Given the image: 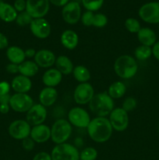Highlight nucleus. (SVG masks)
Here are the masks:
<instances>
[{
    "mask_svg": "<svg viewBox=\"0 0 159 160\" xmlns=\"http://www.w3.org/2000/svg\"><path fill=\"white\" fill-rule=\"evenodd\" d=\"M90 120L89 113L83 108L73 107L68 113V121L76 128H87Z\"/></svg>",
    "mask_w": 159,
    "mask_h": 160,
    "instance_id": "1a4fd4ad",
    "label": "nucleus"
},
{
    "mask_svg": "<svg viewBox=\"0 0 159 160\" xmlns=\"http://www.w3.org/2000/svg\"><path fill=\"white\" fill-rule=\"evenodd\" d=\"M34 19L32 18L31 15L26 12V10L23 11V12H20V13L17 15V19H16V23L17 25L20 27H25L30 25L31 23V22L33 21Z\"/></svg>",
    "mask_w": 159,
    "mask_h": 160,
    "instance_id": "72a5a7b5",
    "label": "nucleus"
},
{
    "mask_svg": "<svg viewBox=\"0 0 159 160\" xmlns=\"http://www.w3.org/2000/svg\"><path fill=\"white\" fill-rule=\"evenodd\" d=\"M34 62L39 67L49 68L55 65L56 56L53 52L48 49H41L36 52L34 56Z\"/></svg>",
    "mask_w": 159,
    "mask_h": 160,
    "instance_id": "f3484780",
    "label": "nucleus"
},
{
    "mask_svg": "<svg viewBox=\"0 0 159 160\" xmlns=\"http://www.w3.org/2000/svg\"><path fill=\"white\" fill-rule=\"evenodd\" d=\"M48 1L54 6H59V7L65 6L69 2V0H48Z\"/></svg>",
    "mask_w": 159,
    "mask_h": 160,
    "instance_id": "37998d69",
    "label": "nucleus"
},
{
    "mask_svg": "<svg viewBox=\"0 0 159 160\" xmlns=\"http://www.w3.org/2000/svg\"><path fill=\"white\" fill-rule=\"evenodd\" d=\"M98 152L93 147H87L80 152V160H96Z\"/></svg>",
    "mask_w": 159,
    "mask_h": 160,
    "instance_id": "7c9ffc66",
    "label": "nucleus"
},
{
    "mask_svg": "<svg viewBox=\"0 0 159 160\" xmlns=\"http://www.w3.org/2000/svg\"><path fill=\"white\" fill-rule=\"evenodd\" d=\"M114 100L108 92H100L94 95L89 102V108L98 117H105L114 109Z\"/></svg>",
    "mask_w": 159,
    "mask_h": 160,
    "instance_id": "f03ea898",
    "label": "nucleus"
},
{
    "mask_svg": "<svg viewBox=\"0 0 159 160\" xmlns=\"http://www.w3.org/2000/svg\"><path fill=\"white\" fill-rule=\"evenodd\" d=\"M81 1L84 7L87 11H91V12H94L101 9L104 3V0H81Z\"/></svg>",
    "mask_w": 159,
    "mask_h": 160,
    "instance_id": "2f4dec72",
    "label": "nucleus"
},
{
    "mask_svg": "<svg viewBox=\"0 0 159 160\" xmlns=\"http://www.w3.org/2000/svg\"><path fill=\"white\" fill-rule=\"evenodd\" d=\"M26 2L25 0H16L14 2L13 7L15 8L17 12H21L26 10Z\"/></svg>",
    "mask_w": 159,
    "mask_h": 160,
    "instance_id": "e433bc0d",
    "label": "nucleus"
},
{
    "mask_svg": "<svg viewBox=\"0 0 159 160\" xmlns=\"http://www.w3.org/2000/svg\"><path fill=\"white\" fill-rule=\"evenodd\" d=\"M46 107L38 103L33 105L32 107L26 112V120L31 126L34 127L42 124L46 120Z\"/></svg>",
    "mask_w": 159,
    "mask_h": 160,
    "instance_id": "4468645a",
    "label": "nucleus"
},
{
    "mask_svg": "<svg viewBox=\"0 0 159 160\" xmlns=\"http://www.w3.org/2000/svg\"><path fill=\"white\" fill-rule=\"evenodd\" d=\"M10 84L6 81H2L0 82V95H7L10 91Z\"/></svg>",
    "mask_w": 159,
    "mask_h": 160,
    "instance_id": "58836bf2",
    "label": "nucleus"
},
{
    "mask_svg": "<svg viewBox=\"0 0 159 160\" xmlns=\"http://www.w3.org/2000/svg\"><path fill=\"white\" fill-rule=\"evenodd\" d=\"M109 121L112 128L118 132H123L129 126V114L123 108L114 109L109 114Z\"/></svg>",
    "mask_w": 159,
    "mask_h": 160,
    "instance_id": "423d86ee",
    "label": "nucleus"
},
{
    "mask_svg": "<svg viewBox=\"0 0 159 160\" xmlns=\"http://www.w3.org/2000/svg\"><path fill=\"white\" fill-rule=\"evenodd\" d=\"M62 16L65 23L70 25L77 23L81 19V8L78 2L72 1L63 6Z\"/></svg>",
    "mask_w": 159,
    "mask_h": 160,
    "instance_id": "ddd939ff",
    "label": "nucleus"
},
{
    "mask_svg": "<svg viewBox=\"0 0 159 160\" xmlns=\"http://www.w3.org/2000/svg\"><path fill=\"white\" fill-rule=\"evenodd\" d=\"M34 105L32 98L26 93H16L11 95L9 106L17 112H26Z\"/></svg>",
    "mask_w": 159,
    "mask_h": 160,
    "instance_id": "0eeeda50",
    "label": "nucleus"
},
{
    "mask_svg": "<svg viewBox=\"0 0 159 160\" xmlns=\"http://www.w3.org/2000/svg\"><path fill=\"white\" fill-rule=\"evenodd\" d=\"M26 11L33 19L44 18L49 10L48 0H26Z\"/></svg>",
    "mask_w": 159,
    "mask_h": 160,
    "instance_id": "9d476101",
    "label": "nucleus"
},
{
    "mask_svg": "<svg viewBox=\"0 0 159 160\" xmlns=\"http://www.w3.org/2000/svg\"><path fill=\"white\" fill-rule=\"evenodd\" d=\"M94 95L93 86L89 83H80L73 92V98L78 105H85L90 102Z\"/></svg>",
    "mask_w": 159,
    "mask_h": 160,
    "instance_id": "f8f14e48",
    "label": "nucleus"
},
{
    "mask_svg": "<svg viewBox=\"0 0 159 160\" xmlns=\"http://www.w3.org/2000/svg\"><path fill=\"white\" fill-rule=\"evenodd\" d=\"M24 52H25V56H26V58H33L35 56L36 52H37L35 51L34 48H30L25 50Z\"/></svg>",
    "mask_w": 159,
    "mask_h": 160,
    "instance_id": "c03bdc74",
    "label": "nucleus"
},
{
    "mask_svg": "<svg viewBox=\"0 0 159 160\" xmlns=\"http://www.w3.org/2000/svg\"><path fill=\"white\" fill-rule=\"evenodd\" d=\"M8 45H9V41H8L7 37L0 32V50L7 48Z\"/></svg>",
    "mask_w": 159,
    "mask_h": 160,
    "instance_id": "ea45409f",
    "label": "nucleus"
},
{
    "mask_svg": "<svg viewBox=\"0 0 159 160\" xmlns=\"http://www.w3.org/2000/svg\"><path fill=\"white\" fill-rule=\"evenodd\" d=\"M137 38L142 45L151 47L157 42L155 32L149 28H141L137 33Z\"/></svg>",
    "mask_w": 159,
    "mask_h": 160,
    "instance_id": "5701e85b",
    "label": "nucleus"
},
{
    "mask_svg": "<svg viewBox=\"0 0 159 160\" xmlns=\"http://www.w3.org/2000/svg\"><path fill=\"white\" fill-rule=\"evenodd\" d=\"M17 10L13 6L0 0V19L6 23L15 21L17 19Z\"/></svg>",
    "mask_w": 159,
    "mask_h": 160,
    "instance_id": "b1692460",
    "label": "nucleus"
},
{
    "mask_svg": "<svg viewBox=\"0 0 159 160\" xmlns=\"http://www.w3.org/2000/svg\"><path fill=\"white\" fill-rule=\"evenodd\" d=\"M39 70V67L34 61L26 60L19 65V73L26 78H32L35 76Z\"/></svg>",
    "mask_w": 159,
    "mask_h": 160,
    "instance_id": "bb28decb",
    "label": "nucleus"
},
{
    "mask_svg": "<svg viewBox=\"0 0 159 160\" xmlns=\"http://www.w3.org/2000/svg\"><path fill=\"white\" fill-rule=\"evenodd\" d=\"M34 145H35V142L31 137L22 140V147L26 151H32L34 148Z\"/></svg>",
    "mask_w": 159,
    "mask_h": 160,
    "instance_id": "c9c22d12",
    "label": "nucleus"
},
{
    "mask_svg": "<svg viewBox=\"0 0 159 160\" xmlns=\"http://www.w3.org/2000/svg\"><path fill=\"white\" fill-rule=\"evenodd\" d=\"M137 106V102L133 97H128L123 101L122 108L127 112L134 110Z\"/></svg>",
    "mask_w": 159,
    "mask_h": 160,
    "instance_id": "f704fd0d",
    "label": "nucleus"
},
{
    "mask_svg": "<svg viewBox=\"0 0 159 160\" xmlns=\"http://www.w3.org/2000/svg\"><path fill=\"white\" fill-rule=\"evenodd\" d=\"M30 137L35 143H45L51 138V128L44 123L33 127Z\"/></svg>",
    "mask_w": 159,
    "mask_h": 160,
    "instance_id": "a211bd4d",
    "label": "nucleus"
},
{
    "mask_svg": "<svg viewBox=\"0 0 159 160\" xmlns=\"http://www.w3.org/2000/svg\"><path fill=\"white\" fill-rule=\"evenodd\" d=\"M73 1H74V2H79V1H80V0H73Z\"/></svg>",
    "mask_w": 159,
    "mask_h": 160,
    "instance_id": "de8ad7c7",
    "label": "nucleus"
},
{
    "mask_svg": "<svg viewBox=\"0 0 159 160\" xmlns=\"http://www.w3.org/2000/svg\"><path fill=\"white\" fill-rule=\"evenodd\" d=\"M152 55V48L151 47L146 45H140L134 51L135 59L139 61H144L149 59Z\"/></svg>",
    "mask_w": 159,
    "mask_h": 160,
    "instance_id": "c756f323",
    "label": "nucleus"
},
{
    "mask_svg": "<svg viewBox=\"0 0 159 160\" xmlns=\"http://www.w3.org/2000/svg\"><path fill=\"white\" fill-rule=\"evenodd\" d=\"M58 98V92L55 88L45 87L41 91L39 94L40 104L45 107H50L53 106Z\"/></svg>",
    "mask_w": 159,
    "mask_h": 160,
    "instance_id": "412c9836",
    "label": "nucleus"
},
{
    "mask_svg": "<svg viewBox=\"0 0 159 160\" xmlns=\"http://www.w3.org/2000/svg\"><path fill=\"white\" fill-rule=\"evenodd\" d=\"M55 67L62 75H69L73 73L74 66L71 59L66 56H59L56 58Z\"/></svg>",
    "mask_w": 159,
    "mask_h": 160,
    "instance_id": "393cba45",
    "label": "nucleus"
},
{
    "mask_svg": "<svg viewBox=\"0 0 159 160\" xmlns=\"http://www.w3.org/2000/svg\"><path fill=\"white\" fill-rule=\"evenodd\" d=\"M139 17L148 23H159V2H151L143 5L139 9Z\"/></svg>",
    "mask_w": 159,
    "mask_h": 160,
    "instance_id": "6e6552de",
    "label": "nucleus"
},
{
    "mask_svg": "<svg viewBox=\"0 0 159 160\" xmlns=\"http://www.w3.org/2000/svg\"><path fill=\"white\" fill-rule=\"evenodd\" d=\"M73 75L75 79L80 83H86L90 79V73L88 69L83 65L76 66L74 67Z\"/></svg>",
    "mask_w": 159,
    "mask_h": 160,
    "instance_id": "c85d7f7f",
    "label": "nucleus"
},
{
    "mask_svg": "<svg viewBox=\"0 0 159 160\" xmlns=\"http://www.w3.org/2000/svg\"><path fill=\"white\" fill-rule=\"evenodd\" d=\"M158 132H159V126H158Z\"/></svg>",
    "mask_w": 159,
    "mask_h": 160,
    "instance_id": "09e8293b",
    "label": "nucleus"
},
{
    "mask_svg": "<svg viewBox=\"0 0 159 160\" xmlns=\"http://www.w3.org/2000/svg\"><path fill=\"white\" fill-rule=\"evenodd\" d=\"M8 131L12 138L16 140H23L30 137L31 126L26 122V120H17L10 123Z\"/></svg>",
    "mask_w": 159,
    "mask_h": 160,
    "instance_id": "9b49d317",
    "label": "nucleus"
},
{
    "mask_svg": "<svg viewBox=\"0 0 159 160\" xmlns=\"http://www.w3.org/2000/svg\"><path fill=\"white\" fill-rule=\"evenodd\" d=\"M83 24L86 27H95V28H104L108 23V18L104 14H94L91 11H86L81 16L80 19Z\"/></svg>",
    "mask_w": 159,
    "mask_h": 160,
    "instance_id": "dca6fc26",
    "label": "nucleus"
},
{
    "mask_svg": "<svg viewBox=\"0 0 159 160\" xmlns=\"http://www.w3.org/2000/svg\"><path fill=\"white\" fill-rule=\"evenodd\" d=\"M6 56L11 63L17 65H20L26 59L24 50L18 46L9 47L6 50Z\"/></svg>",
    "mask_w": 159,
    "mask_h": 160,
    "instance_id": "a878e982",
    "label": "nucleus"
},
{
    "mask_svg": "<svg viewBox=\"0 0 159 160\" xmlns=\"http://www.w3.org/2000/svg\"><path fill=\"white\" fill-rule=\"evenodd\" d=\"M151 48H152V55L157 61H159V41L156 42Z\"/></svg>",
    "mask_w": 159,
    "mask_h": 160,
    "instance_id": "79ce46f5",
    "label": "nucleus"
},
{
    "mask_svg": "<svg viewBox=\"0 0 159 160\" xmlns=\"http://www.w3.org/2000/svg\"><path fill=\"white\" fill-rule=\"evenodd\" d=\"M72 125L65 119L57 120L51 128V138L55 145L65 143L72 134Z\"/></svg>",
    "mask_w": 159,
    "mask_h": 160,
    "instance_id": "20e7f679",
    "label": "nucleus"
},
{
    "mask_svg": "<svg viewBox=\"0 0 159 160\" xmlns=\"http://www.w3.org/2000/svg\"><path fill=\"white\" fill-rule=\"evenodd\" d=\"M11 88L17 93H27L32 88V82L29 78L20 74L12 79Z\"/></svg>",
    "mask_w": 159,
    "mask_h": 160,
    "instance_id": "6ab92c4d",
    "label": "nucleus"
},
{
    "mask_svg": "<svg viewBox=\"0 0 159 160\" xmlns=\"http://www.w3.org/2000/svg\"><path fill=\"white\" fill-rule=\"evenodd\" d=\"M114 70L117 76L123 79H129L137 74L138 64L132 56L123 55L117 58L114 63Z\"/></svg>",
    "mask_w": 159,
    "mask_h": 160,
    "instance_id": "7ed1b4c3",
    "label": "nucleus"
},
{
    "mask_svg": "<svg viewBox=\"0 0 159 160\" xmlns=\"http://www.w3.org/2000/svg\"><path fill=\"white\" fill-rule=\"evenodd\" d=\"M31 33L39 39H45L51 34V25L45 18L34 19L30 24Z\"/></svg>",
    "mask_w": 159,
    "mask_h": 160,
    "instance_id": "2eb2a0df",
    "label": "nucleus"
},
{
    "mask_svg": "<svg viewBox=\"0 0 159 160\" xmlns=\"http://www.w3.org/2000/svg\"><path fill=\"white\" fill-rule=\"evenodd\" d=\"M32 160H52L51 154H48L46 152H40L34 156Z\"/></svg>",
    "mask_w": 159,
    "mask_h": 160,
    "instance_id": "4c0bfd02",
    "label": "nucleus"
},
{
    "mask_svg": "<svg viewBox=\"0 0 159 160\" xmlns=\"http://www.w3.org/2000/svg\"><path fill=\"white\" fill-rule=\"evenodd\" d=\"M51 156L52 160H80V152L71 144L62 143L53 148Z\"/></svg>",
    "mask_w": 159,
    "mask_h": 160,
    "instance_id": "39448f33",
    "label": "nucleus"
},
{
    "mask_svg": "<svg viewBox=\"0 0 159 160\" xmlns=\"http://www.w3.org/2000/svg\"><path fill=\"white\" fill-rule=\"evenodd\" d=\"M60 41L63 47L69 50H73L79 43V36L73 30H65L61 34Z\"/></svg>",
    "mask_w": 159,
    "mask_h": 160,
    "instance_id": "4be33fe9",
    "label": "nucleus"
},
{
    "mask_svg": "<svg viewBox=\"0 0 159 160\" xmlns=\"http://www.w3.org/2000/svg\"><path fill=\"white\" fill-rule=\"evenodd\" d=\"M62 80V74L56 68L48 69L42 76V82L46 87H56L60 84Z\"/></svg>",
    "mask_w": 159,
    "mask_h": 160,
    "instance_id": "aec40b11",
    "label": "nucleus"
},
{
    "mask_svg": "<svg viewBox=\"0 0 159 160\" xmlns=\"http://www.w3.org/2000/svg\"><path fill=\"white\" fill-rule=\"evenodd\" d=\"M11 96L7 94V95H0V104H9V100H10Z\"/></svg>",
    "mask_w": 159,
    "mask_h": 160,
    "instance_id": "a18cd8bd",
    "label": "nucleus"
},
{
    "mask_svg": "<svg viewBox=\"0 0 159 160\" xmlns=\"http://www.w3.org/2000/svg\"><path fill=\"white\" fill-rule=\"evenodd\" d=\"M6 71L9 73H19V65L14 63H9L6 67Z\"/></svg>",
    "mask_w": 159,
    "mask_h": 160,
    "instance_id": "a19ab883",
    "label": "nucleus"
},
{
    "mask_svg": "<svg viewBox=\"0 0 159 160\" xmlns=\"http://www.w3.org/2000/svg\"><path fill=\"white\" fill-rule=\"evenodd\" d=\"M10 106L9 104H0V112L2 114H6L9 112Z\"/></svg>",
    "mask_w": 159,
    "mask_h": 160,
    "instance_id": "49530a36",
    "label": "nucleus"
},
{
    "mask_svg": "<svg viewBox=\"0 0 159 160\" xmlns=\"http://www.w3.org/2000/svg\"><path fill=\"white\" fill-rule=\"evenodd\" d=\"M126 92V87L122 81H115L112 83L108 88V94L113 99H117L123 97Z\"/></svg>",
    "mask_w": 159,
    "mask_h": 160,
    "instance_id": "cd10ccee",
    "label": "nucleus"
},
{
    "mask_svg": "<svg viewBox=\"0 0 159 160\" xmlns=\"http://www.w3.org/2000/svg\"><path fill=\"white\" fill-rule=\"evenodd\" d=\"M87 129L90 139L98 143L108 142L113 131L108 119L101 117H97L90 120Z\"/></svg>",
    "mask_w": 159,
    "mask_h": 160,
    "instance_id": "f257e3e1",
    "label": "nucleus"
},
{
    "mask_svg": "<svg viewBox=\"0 0 159 160\" xmlns=\"http://www.w3.org/2000/svg\"><path fill=\"white\" fill-rule=\"evenodd\" d=\"M125 27L129 33H132V34H137L139 31L141 29L140 22L137 19L132 18V17L126 19L125 21Z\"/></svg>",
    "mask_w": 159,
    "mask_h": 160,
    "instance_id": "473e14b6",
    "label": "nucleus"
}]
</instances>
